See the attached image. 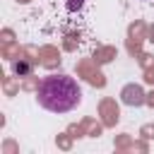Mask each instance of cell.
Instances as JSON below:
<instances>
[{"label":"cell","mask_w":154,"mask_h":154,"mask_svg":"<svg viewBox=\"0 0 154 154\" xmlns=\"http://www.w3.org/2000/svg\"><path fill=\"white\" fill-rule=\"evenodd\" d=\"M36 101L51 113H67L79 106L82 89L67 75H48L36 87Z\"/></svg>","instance_id":"1"},{"label":"cell","mask_w":154,"mask_h":154,"mask_svg":"<svg viewBox=\"0 0 154 154\" xmlns=\"http://www.w3.org/2000/svg\"><path fill=\"white\" fill-rule=\"evenodd\" d=\"M82 2H84V0H67V10H70V12H75V10H79V7H82Z\"/></svg>","instance_id":"2"}]
</instances>
